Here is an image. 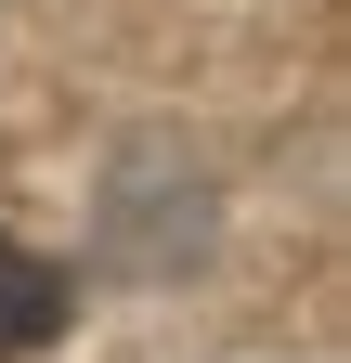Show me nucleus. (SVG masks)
<instances>
[{
	"label": "nucleus",
	"mask_w": 351,
	"mask_h": 363,
	"mask_svg": "<svg viewBox=\"0 0 351 363\" xmlns=\"http://www.w3.org/2000/svg\"><path fill=\"white\" fill-rule=\"evenodd\" d=\"M65 298H78V286H65L53 259L0 234V350H53V337H65Z\"/></svg>",
	"instance_id": "obj_1"
}]
</instances>
